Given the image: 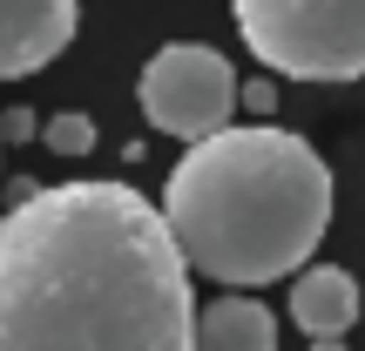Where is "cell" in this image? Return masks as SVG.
Returning a JSON list of instances; mask_svg holds the SVG:
<instances>
[{"label": "cell", "instance_id": "cell-5", "mask_svg": "<svg viewBox=\"0 0 365 351\" xmlns=\"http://www.w3.org/2000/svg\"><path fill=\"white\" fill-rule=\"evenodd\" d=\"M81 0H0V81L48 68L75 41Z\"/></svg>", "mask_w": 365, "mask_h": 351}, {"label": "cell", "instance_id": "cell-4", "mask_svg": "<svg viewBox=\"0 0 365 351\" xmlns=\"http://www.w3.org/2000/svg\"><path fill=\"white\" fill-rule=\"evenodd\" d=\"M135 102H143L149 129L182 135V142H210L237 115V68L203 41H170L143 61Z\"/></svg>", "mask_w": 365, "mask_h": 351}, {"label": "cell", "instance_id": "cell-7", "mask_svg": "<svg viewBox=\"0 0 365 351\" xmlns=\"http://www.w3.org/2000/svg\"><path fill=\"white\" fill-rule=\"evenodd\" d=\"M196 351H277V318L250 290L210 298L196 311Z\"/></svg>", "mask_w": 365, "mask_h": 351}, {"label": "cell", "instance_id": "cell-6", "mask_svg": "<svg viewBox=\"0 0 365 351\" xmlns=\"http://www.w3.org/2000/svg\"><path fill=\"white\" fill-rule=\"evenodd\" d=\"M291 325L304 338H345L359 325V277L339 263H304L291 277Z\"/></svg>", "mask_w": 365, "mask_h": 351}, {"label": "cell", "instance_id": "cell-10", "mask_svg": "<svg viewBox=\"0 0 365 351\" xmlns=\"http://www.w3.org/2000/svg\"><path fill=\"white\" fill-rule=\"evenodd\" d=\"M312 351H345V338H312Z\"/></svg>", "mask_w": 365, "mask_h": 351}, {"label": "cell", "instance_id": "cell-3", "mask_svg": "<svg viewBox=\"0 0 365 351\" xmlns=\"http://www.w3.org/2000/svg\"><path fill=\"white\" fill-rule=\"evenodd\" d=\"M237 34L284 81L365 75V0H230Z\"/></svg>", "mask_w": 365, "mask_h": 351}, {"label": "cell", "instance_id": "cell-2", "mask_svg": "<svg viewBox=\"0 0 365 351\" xmlns=\"http://www.w3.org/2000/svg\"><path fill=\"white\" fill-rule=\"evenodd\" d=\"M163 223H170L182 263L210 284H277L312 263L331 223V169L304 135L271 122H237L190 156L163 182Z\"/></svg>", "mask_w": 365, "mask_h": 351}, {"label": "cell", "instance_id": "cell-1", "mask_svg": "<svg viewBox=\"0 0 365 351\" xmlns=\"http://www.w3.org/2000/svg\"><path fill=\"white\" fill-rule=\"evenodd\" d=\"M0 351H196L170 223L129 182H54L0 216Z\"/></svg>", "mask_w": 365, "mask_h": 351}, {"label": "cell", "instance_id": "cell-8", "mask_svg": "<svg viewBox=\"0 0 365 351\" xmlns=\"http://www.w3.org/2000/svg\"><path fill=\"white\" fill-rule=\"evenodd\" d=\"M41 135H48L54 156H88V149H95V122L88 115H54Z\"/></svg>", "mask_w": 365, "mask_h": 351}, {"label": "cell", "instance_id": "cell-9", "mask_svg": "<svg viewBox=\"0 0 365 351\" xmlns=\"http://www.w3.org/2000/svg\"><path fill=\"white\" fill-rule=\"evenodd\" d=\"M237 102L257 108V115H271V108H277V88H271V81H250V88H237Z\"/></svg>", "mask_w": 365, "mask_h": 351}]
</instances>
